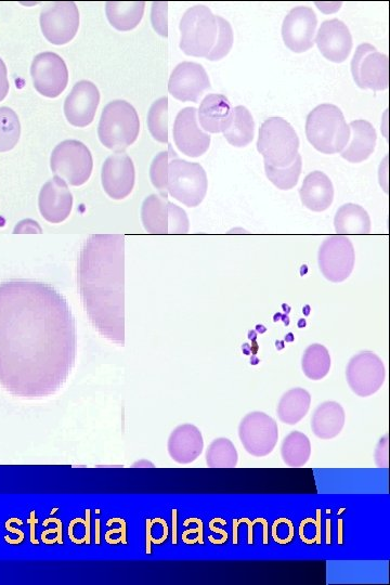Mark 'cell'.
Returning a JSON list of instances; mask_svg holds the SVG:
<instances>
[{
	"mask_svg": "<svg viewBox=\"0 0 390 585\" xmlns=\"http://www.w3.org/2000/svg\"><path fill=\"white\" fill-rule=\"evenodd\" d=\"M76 323L51 285L0 283V386L12 396L42 399L59 392L74 368Z\"/></svg>",
	"mask_w": 390,
	"mask_h": 585,
	"instance_id": "cell-1",
	"label": "cell"
},
{
	"mask_svg": "<svg viewBox=\"0 0 390 585\" xmlns=\"http://www.w3.org/2000/svg\"><path fill=\"white\" fill-rule=\"evenodd\" d=\"M78 286L87 316L103 337L125 345V238L94 234L81 250Z\"/></svg>",
	"mask_w": 390,
	"mask_h": 585,
	"instance_id": "cell-2",
	"label": "cell"
},
{
	"mask_svg": "<svg viewBox=\"0 0 390 585\" xmlns=\"http://www.w3.org/2000/svg\"><path fill=\"white\" fill-rule=\"evenodd\" d=\"M306 135L317 151L336 154L345 149L350 130L342 110L334 104L324 103L307 116Z\"/></svg>",
	"mask_w": 390,
	"mask_h": 585,
	"instance_id": "cell-3",
	"label": "cell"
},
{
	"mask_svg": "<svg viewBox=\"0 0 390 585\" xmlns=\"http://www.w3.org/2000/svg\"><path fill=\"white\" fill-rule=\"evenodd\" d=\"M139 133V116L132 104L124 100H115L103 109L98 136L104 147L115 152H123L133 145Z\"/></svg>",
	"mask_w": 390,
	"mask_h": 585,
	"instance_id": "cell-4",
	"label": "cell"
},
{
	"mask_svg": "<svg viewBox=\"0 0 390 585\" xmlns=\"http://www.w3.org/2000/svg\"><path fill=\"white\" fill-rule=\"evenodd\" d=\"M257 150L264 156L266 165L285 168L298 155L299 138L288 121L282 117H270L259 129Z\"/></svg>",
	"mask_w": 390,
	"mask_h": 585,
	"instance_id": "cell-5",
	"label": "cell"
},
{
	"mask_svg": "<svg viewBox=\"0 0 390 585\" xmlns=\"http://www.w3.org/2000/svg\"><path fill=\"white\" fill-rule=\"evenodd\" d=\"M180 49L187 56L206 58L214 48L218 36V24L212 10L205 6L189 8L179 25Z\"/></svg>",
	"mask_w": 390,
	"mask_h": 585,
	"instance_id": "cell-6",
	"label": "cell"
},
{
	"mask_svg": "<svg viewBox=\"0 0 390 585\" xmlns=\"http://www.w3.org/2000/svg\"><path fill=\"white\" fill-rule=\"evenodd\" d=\"M208 180L204 168L178 158L174 151L168 165L167 193L188 207L199 206L207 193Z\"/></svg>",
	"mask_w": 390,
	"mask_h": 585,
	"instance_id": "cell-7",
	"label": "cell"
},
{
	"mask_svg": "<svg viewBox=\"0 0 390 585\" xmlns=\"http://www.w3.org/2000/svg\"><path fill=\"white\" fill-rule=\"evenodd\" d=\"M50 167L67 184L80 187L86 184L93 173V155L83 142L65 140L52 151Z\"/></svg>",
	"mask_w": 390,
	"mask_h": 585,
	"instance_id": "cell-8",
	"label": "cell"
},
{
	"mask_svg": "<svg viewBox=\"0 0 390 585\" xmlns=\"http://www.w3.org/2000/svg\"><path fill=\"white\" fill-rule=\"evenodd\" d=\"M141 220L152 234H186L190 229L187 213L162 194H151L143 201Z\"/></svg>",
	"mask_w": 390,
	"mask_h": 585,
	"instance_id": "cell-9",
	"label": "cell"
},
{
	"mask_svg": "<svg viewBox=\"0 0 390 585\" xmlns=\"http://www.w3.org/2000/svg\"><path fill=\"white\" fill-rule=\"evenodd\" d=\"M239 437L247 452L256 458L267 457L278 444V424L264 412H252L242 420Z\"/></svg>",
	"mask_w": 390,
	"mask_h": 585,
	"instance_id": "cell-10",
	"label": "cell"
},
{
	"mask_svg": "<svg viewBox=\"0 0 390 585\" xmlns=\"http://www.w3.org/2000/svg\"><path fill=\"white\" fill-rule=\"evenodd\" d=\"M355 259L353 243L340 234L329 237L320 246L319 268L324 278L333 283L344 282L350 277L355 267Z\"/></svg>",
	"mask_w": 390,
	"mask_h": 585,
	"instance_id": "cell-11",
	"label": "cell"
},
{
	"mask_svg": "<svg viewBox=\"0 0 390 585\" xmlns=\"http://www.w3.org/2000/svg\"><path fill=\"white\" fill-rule=\"evenodd\" d=\"M347 383L359 397H370L379 392L386 379L382 359L372 351L351 358L346 370Z\"/></svg>",
	"mask_w": 390,
	"mask_h": 585,
	"instance_id": "cell-12",
	"label": "cell"
},
{
	"mask_svg": "<svg viewBox=\"0 0 390 585\" xmlns=\"http://www.w3.org/2000/svg\"><path fill=\"white\" fill-rule=\"evenodd\" d=\"M351 73L361 89L385 90L388 88V57L371 44H361L351 60Z\"/></svg>",
	"mask_w": 390,
	"mask_h": 585,
	"instance_id": "cell-13",
	"label": "cell"
},
{
	"mask_svg": "<svg viewBox=\"0 0 390 585\" xmlns=\"http://www.w3.org/2000/svg\"><path fill=\"white\" fill-rule=\"evenodd\" d=\"M35 89L47 98L59 97L69 83L67 64L55 52H42L35 57L31 67Z\"/></svg>",
	"mask_w": 390,
	"mask_h": 585,
	"instance_id": "cell-14",
	"label": "cell"
},
{
	"mask_svg": "<svg viewBox=\"0 0 390 585\" xmlns=\"http://www.w3.org/2000/svg\"><path fill=\"white\" fill-rule=\"evenodd\" d=\"M39 21L47 41L61 46L70 43L80 28V11L72 2L56 3L42 11Z\"/></svg>",
	"mask_w": 390,
	"mask_h": 585,
	"instance_id": "cell-15",
	"label": "cell"
},
{
	"mask_svg": "<svg viewBox=\"0 0 390 585\" xmlns=\"http://www.w3.org/2000/svg\"><path fill=\"white\" fill-rule=\"evenodd\" d=\"M318 18L309 7H295L284 18L282 37L286 47L303 54L315 45Z\"/></svg>",
	"mask_w": 390,
	"mask_h": 585,
	"instance_id": "cell-16",
	"label": "cell"
},
{
	"mask_svg": "<svg viewBox=\"0 0 390 585\" xmlns=\"http://www.w3.org/2000/svg\"><path fill=\"white\" fill-rule=\"evenodd\" d=\"M102 187L113 200H124L135 187L136 172L132 159L124 152L109 156L102 166Z\"/></svg>",
	"mask_w": 390,
	"mask_h": 585,
	"instance_id": "cell-17",
	"label": "cell"
},
{
	"mask_svg": "<svg viewBox=\"0 0 390 585\" xmlns=\"http://www.w3.org/2000/svg\"><path fill=\"white\" fill-rule=\"evenodd\" d=\"M211 88L203 65L195 62H182L177 65L168 82V91L182 102H198L204 91Z\"/></svg>",
	"mask_w": 390,
	"mask_h": 585,
	"instance_id": "cell-18",
	"label": "cell"
},
{
	"mask_svg": "<svg viewBox=\"0 0 390 585\" xmlns=\"http://www.w3.org/2000/svg\"><path fill=\"white\" fill-rule=\"evenodd\" d=\"M197 112L195 108L182 109L173 129L177 148L190 158H200L211 146V136L202 132L198 125Z\"/></svg>",
	"mask_w": 390,
	"mask_h": 585,
	"instance_id": "cell-19",
	"label": "cell"
},
{
	"mask_svg": "<svg viewBox=\"0 0 390 585\" xmlns=\"http://www.w3.org/2000/svg\"><path fill=\"white\" fill-rule=\"evenodd\" d=\"M100 103L99 89L89 81L78 82L64 102V114L75 127L93 123Z\"/></svg>",
	"mask_w": 390,
	"mask_h": 585,
	"instance_id": "cell-20",
	"label": "cell"
},
{
	"mask_svg": "<svg viewBox=\"0 0 390 585\" xmlns=\"http://www.w3.org/2000/svg\"><path fill=\"white\" fill-rule=\"evenodd\" d=\"M39 212L51 224H61L71 215L73 195L67 182L55 176L43 186L38 198Z\"/></svg>",
	"mask_w": 390,
	"mask_h": 585,
	"instance_id": "cell-21",
	"label": "cell"
},
{
	"mask_svg": "<svg viewBox=\"0 0 390 585\" xmlns=\"http://www.w3.org/2000/svg\"><path fill=\"white\" fill-rule=\"evenodd\" d=\"M315 43L325 59L342 63L353 49V36L343 21L332 19L321 24Z\"/></svg>",
	"mask_w": 390,
	"mask_h": 585,
	"instance_id": "cell-22",
	"label": "cell"
},
{
	"mask_svg": "<svg viewBox=\"0 0 390 585\" xmlns=\"http://www.w3.org/2000/svg\"><path fill=\"white\" fill-rule=\"evenodd\" d=\"M168 453L178 464H190L203 452L204 440L200 429L191 424H184L174 429L168 439Z\"/></svg>",
	"mask_w": 390,
	"mask_h": 585,
	"instance_id": "cell-23",
	"label": "cell"
},
{
	"mask_svg": "<svg viewBox=\"0 0 390 585\" xmlns=\"http://www.w3.org/2000/svg\"><path fill=\"white\" fill-rule=\"evenodd\" d=\"M350 135L345 149L341 152L342 158L350 163H361L370 158L374 152L377 140L373 125L364 120L351 122Z\"/></svg>",
	"mask_w": 390,
	"mask_h": 585,
	"instance_id": "cell-24",
	"label": "cell"
},
{
	"mask_svg": "<svg viewBox=\"0 0 390 585\" xmlns=\"http://www.w3.org/2000/svg\"><path fill=\"white\" fill-rule=\"evenodd\" d=\"M304 206L312 212H324L334 200V187L331 179L322 172L310 173L304 180L301 191Z\"/></svg>",
	"mask_w": 390,
	"mask_h": 585,
	"instance_id": "cell-25",
	"label": "cell"
},
{
	"mask_svg": "<svg viewBox=\"0 0 390 585\" xmlns=\"http://www.w3.org/2000/svg\"><path fill=\"white\" fill-rule=\"evenodd\" d=\"M199 121L208 133H225L232 120V108L224 95H207L201 102Z\"/></svg>",
	"mask_w": 390,
	"mask_h": 585,
	"instance_id": "cell-26",
	"label": "cell"
},
{
	"mask_svg": "<svg viewBox=\"0 0 390 585\" xmlns=\"http://www.w3.org/2000/svg\"><path fill=\"white\" fill-rule=\"evenodd\" d=\"M345 421V410L340 403L335 401L323 402L312 415V432L320 439H332L342 433Z\"/></svg>",
	"mask_w": 390,
	"mask_h": 585,
	"instance_id": "cell-27",
	"label": "cell"
},
{
	"mask_svg": "<svg viewBox=\"0 0 390 585\" xmlns=\"http://www.w3.org/2000/svg\"><path fill=\"white\" fill-rule=\"evenodd\" d=\"M334 226L340 236L342 234H369L371 232V219L363 207L347 203L337 211Z\"/></svg>",
	"mask_w": 390,
	"mask_h": 585,
	"instance_id": "cell-28",
	"label": "cell"
},
{
	"mask_svg": "<svg viewBox=\"0 0 390 585\" xmlns=\"http://www.w3.org/2000/svg\"><path fill=\"white\" fill-rule=\"evenodd\" d=\"M311 405V396L304 388H293L286 392L278 406L279 420L288 425H296L307 415Z\"/></svg>",
	"mask_w": 390,
	"mask_h": 585,
	"instance_id": "cell-29",
	"label": "cell"
},
{
	"mask_svg": "<svg viewBox=\"0 0 390 585\" xmlns=\"http://www.w3.org/2000/svg\"><path fill=\"white\" fill-rule=\"evenodd\" d=\"M146 3L109 2L106 5L107 17L114 29L127 32L137 28L145 13Z\"/></svg>",
	"mask_w": 390,
	"mask_h": 585,
	"instance_id": "cell-30",
	"label": "cell"
},
{
	"mask_svg": "<svg viewBox=\"0 0 390 585\" xmlns=\"http://www.w3.org/2000/svg\"><path fill=\"white\" fill-rule=\"evenodd\" d=\"M255 122L249 110L243 106L232 109V120L224 136L231 146L244 148L254 139Z\"/></svg>",
	"mask_w": 390,
	"mask_h": 585,
	"instance_id": "cell-31",
	"label": "cell"
},
{
	"mask_svg": "<svg viewBox=\"0 0 390 585\" xmlns=\"http://www.w3.org/2000/svg\"><path fill=\"white\" fill-rule=\"evenodd\" d=\"M311 444L309 438L301 432H292L286 436L281 446L283 462L290 467H302L310 459Z\"/></svg>",
	"mask_w": 390,
	"mask_h": 585,
	"instance_id": "cell-32",
	"label": "cell"
},
{
	"mask_svg": "<svg viewBox=\"0 0 390 585\" xmlns=\"http://www.w3.org/2000/svg\"><path fill=\"white\" fill-rule=\"evenodd\" d=\"M304 374L312 381H320L327 376L331 369V356L329 350L323 345H310L302 359Z\"/></svg>",
	"mask_w": 390,
	"mask_h": 585,
	"instance_id": "cell-33",
	"label": "cell"
},
{
	"mask_svg": "<svg viewBox=\"0 0 390 585\" xmlns=\"http://www.w3.org/2000/svg\"><path fill=\"white\" fill-rule=\"evenodd\" d=\"M238 461V451L228 438L215 439L206 451V463L213 468L236 467Z\"/></svg>",
	"mask_w": 390,
	"mask_h": 585,
	"instance_id": "cell-34",
	"label": "cell"
},
{
	"mask_svg": "<svg viewBox=\"0 0 390 585\" xmlns=\"http://www.w3.org/2000/svg\"><path fill=\"white\" fill-rule=\"evenodd\" d=\"M21 136V124L15 111L0 108V152H8L17 146Z\"/></svg>",
	"mask_w": 390,
	"mask_h": 585,
	"instance_id": "cell-35",
	"label": "cell"
},
{
	"mask_svg": "<svg viewBox=\"0 0 390 585\" xmlns=\"http://www.w3.org/2000/svg\"><path fill=\"white\" fill-rule=\"evenodd\" d=\"M303 159L298 153L295 161L288 167L276 168L265 164L267 178L280 190H291L302 174Z\"/></svg>",
	"mask_w": 390,
	"mask_h": 585,
	"instance_id": "cell-36",
	"label": "cell"
},
{
	"mask_svg": "<svg viewBox=\"0 0 390 585\" xmlns=\"http://www.w3.org/2000/svg\"><path fill=\"white\" fill-rule=\"evenodd\" d=\"M148 127L152 137L159 142H168V98L153 102L148 113Z\"/></svg>",
	"mask_w": 390,
	"mask_h": 585,
	"instance_id": "cell-37",
	"label": "cell"
},
{
	"mask_svg": "<svg viewBox=\"0 0 390 585\" xmlns=\"http://www.w3.org/2000/svg\"><path fill=\"white\" fill-rule=\"evenodd\" d=\"M218 24V36L217 41L210 52V55L206 57L210 61H219L224 59L230 52L233 46V30L231 24L223 17L216 16Z\"/></svg>",
	"mask_w": 390,
	"mask_h": 585,
	"instance_id": "cell-38",
	"label": "cell"
},
{
	"mask_svg": "<svg viewBox=\"0 0 390 585\" xmlns=\"http://www.w3.org/2000/svg\"><path fill=\"white\" fill-rule=\"evenodd\" d=\"M173 152V147L168 145V151H162L156 155L150 167L152 184L162 195H165V197H167L168 165Z\"/></svg>",
	"mask_w": 390,
	"mask_h": 585,
	"instance_id": "cell-39",
	"label": "cell"
},
{
	"mask_svg": "<svg viewBox=\"0 0 390 585\" xmlns=\"http://www.w3.org/2000/svg\"><path fill=\"white\" fill-rule=\"evenodd\" d=\"M167 3H154L152 7L153 28L160 35L167 37Z\"/></svg>",
	"mask_w": 390,
	"mask_h": 585,
	"instance_id": "cell-40",
	"label": "cell"
},
{
	"mask_svg": "<svg viewBox=\"0 0 390 585\" xmlns=\"http://www.w3.org/2000/svg\"><path fill=\"white\" fill-rule=\"evenodd\" d=\"M374 460L377 466L388 467V436L383 437L377 444L374 452Z\"/></svg>",
	"mask_w": 390,
	"mask_h": 585,
	"instance_id": "cell-41",
	"label": "cell"
},
{
	"mask_svg": "<svg viewBox=\"0 0 390 585\" xmlns=\"http://www.w3.org/2000/svg\"><path fill=\"white\" fill-rule=\"evenodd\" d=\"M259 522L265 523L267 522V520L264 518H257L254 520L253 523H251V520L247 518L233 519V526H236L233 527V543L234 544L238 543V526L242 523H246L249 524V544L251 545L254 544L253 526Z\"/></svg>",
	"mask_w": 390,
	"mask_h": 585,
	"instance_id": "cell-42",
	"label": "cell"
},
{
	"mask_svg": "<svg viewBox=\"0 0 390 585\" xmlns=\"http://www.w3.org/2000/svg\"><path fill=\"white\" fill-rule=\"evenodd\" d=\"M13 233H43V229L38 225L37 221L33 219H24L16 226Z\"/></svg>",
	"mask_w": 390,
	"mask_h": 585,
	"instance_id": "cell-43",
	"label": "cell"
},
{
	"mask_svg": "<svg viewBox=\"0 0 390 585\" xmlns=\"http://www.w3.org/2000/svg\"><path fill=\"white\" fill-rule=\"evenodd\" d=\"M9 88L7 67L4 60L0 58V101H3L7 97Z\"/></svg>",
	"mask_w": 390,
	"mask_h": 585,
	"instance_id": "cell-44",
	"label": "cell"
},
{
	"mask_svg": "<svg viewBox=\"0 0 390 585\" xmlns=\"http://www.w3.org/2000/svg\"><path fill=\"white\" fill-rule=\"evenodd\" d=\"M137 467H154V465L150 462L143 461L135 464Z\"/></svg>",
	"mask_w": 390,
	"mask_h": 585,
	"instance_id": "cell-45",
	"label": "cell"
}]
</instances>
